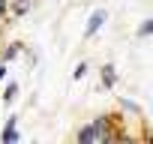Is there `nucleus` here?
I'll return each mask as SVG.
<instances>
[{
  "mask_svg": "<svg viewBox=\"0 0 153 144\" xmlns=\"http://www.w3.org/2000/svg\"><path fill=\"white\" fill-rule=\"evenodd\" d=\"M111 123H114V117H96L75 132V141L78 144H108V141L120 138V132H114Z\"/></svg>",
  "mask_w": 153,
  "mask_h": 144,
  "instance_id": "1",
  "label": "nucleus"
},
{
  "mask_svg": "<svg viewBox=\"0 0 153 144\" xmlns=\"http://www.w3.org/2000/svg\"><path fill=\"white\" fill-rule=\"evenodd\" d=\"M105 21H108V12H105V9H96V12L87 18V27H84V33H81V36H84V39H93V36L105 27Z\"/></svg>",
  "mask_w": 153,
  "mask_h": 144,
  "instance_id": "2",
  "label": "nucleus"
},
{
  "mask_svg": "<svg viewBox=\"0 0 153 144\" xmlns=\"http://www.w3.org/2000/svg\"><path fill=\"white\" fill-rule=\"evenodd\" d=\"M18 117L12 114L9 120H6V126H3V132H0V141H3V144H18Z\"/></svg>",
  "mask_w": 153,
  "mask_h": 144,
  "instance_id": "3",
  "label": "nucleus"
},
{
  "mask_svg": "<svg viewBox=\"0 0 153 144\" xmlns=\"http://www.w3.org/2000/svg\"><path fill=\"white\" fill-rule=\"evenodd\" d=\"M99 81H102L105 90H111V87L117 84V69H114V63H105V66L99 69Z\"/></svg>",
  "mask_w": 153,
  "mask_h": 144,
  "instance_id": "4",
  "label": "nucleus"
},
{
  "mask_svg": "<svg viewBox=\"0 0 153 144\" xmlns=\"http://www.w3.org/2000/svg\"><path fill=\"white\" fill-rule=\"evenodd\" d=\"M33 9V0H9V15L12 18H21Z\"/></svg>",
  "mask_w": 153,
  "mask_h": 144,
  "instance_id": "5",
  "label": "nucleus"
},
{
  "mask_svg": "<svg viewBox=\"0 0 153 144\" xmlns=\"http://www.w3.org/2000/svg\"><path fill=\"white\" fill-rule=\"evenodd\" d=\"M21 48H24L21 42H9V45L3 48V54H0V60H3V63H9V60H15V57L21 54Z\"/></svg>",
  "mask_w": 153,
  "mask_h": 144,
  "instance_id": "6",
  "label": "nucleus"
},
{
  "mask_svg": "<svg viewBox=\"0 0 153 144\" xmlns=\"http://www.w3.org/2000/svg\"><path fill=\"white\" fill-rule=\"evenodd\" d=\"M15 99H18V84H15V81H9V84L3 87V102L9 105V102H15Z\"/></svg>",
  "mask_w": 153,
  "mask_h": 144,
  "instance_id": "7",
  "label": "nucleus"
},
{
  "mask_svg": "<svg viewBox=\"0 0 153 144\" xmlns=\"http://www.w3.org/2000/svg\"><path fill=\"white\" fill-rule=\"evenodd\" d=\"M150 33H153V18H144V21H141V27H138V36H141V39H147Z\"/></svg>",
  "mask_w": 153,
  "mask_h": 144,
  "instance_id": "8",
  "label": "nucleus"
},
{
  "mask_svg": "<svg viewBox=\"0 0 153 144\" xmlns=\"http://www.w3.org/2000/svg\"><path fill=\"white\" fill-rule=\"evenodd\" d=\"M84 75H87V63L81 60V63H75V72H72V78H75V81H81Z\"/></svg>",
  "mask_w": 153,
  "mask_h": 144,
  "instance_id": "9",
  "label": "nucleus"
},
{
  "mask_svg": "<svg viewBox=\"0 0 153 144\" xmlns=\"http://www.w3.org/2000/svg\"><path fill=\"white\" fill-rule=\"evenodd\" d=\"M120 108H126V111H132L135 117H141V108H138V105H135L132 99H120Z\"/></svg>",
  "mask_w": 153,
  "mask_h": 144,
  "instance_id": "10",
  "label": "nucleus"
},
{
  "mask_svg": "<svg viewBox=\"0 0 153 144\" xmlns=\"http://www.w3.org/2000/svg\"><path fill=\"white\" fill-rule=\"evenodd\" d=\"M9 15V0H0V21Z\"/></svg>",
  "mask_w": 153,
  "mask_h": 144,
  "instance_id": "11",
  "label": "nucleus"
}]
</instances>
